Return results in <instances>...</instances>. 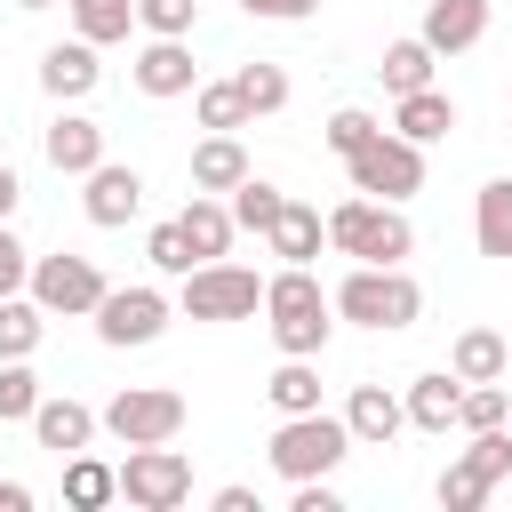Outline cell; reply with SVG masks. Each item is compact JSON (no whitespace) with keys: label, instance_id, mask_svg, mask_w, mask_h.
<instances>
[{"label":"cell","instance_id":"28","mask_svg":"<svg viewBox=\"0 0 512 512\" xmlns=\"http://www.w3.org/2000/svg\"><path fill=\"white\" fill-rule=\"evenodd\" d=\"M64 16H72V32L96 40V48H112V40L136 32V0H64Z\"/></svg>","mask_w":512,"mask_h":512},{"label":"cell","instance_id":"36","mask_svg":"<svg viewBox=\"0 0 512 512\" xmlns=\"http://www.w3.org/2000/svg\"><path fill=\"white\" fill-rule=\"evenodd\" d=\"M136 24H144L152 40H192V24H200V0H136Z\"/></svg>","mask_w":512,"mask_h":512},{"label":"cell","instance_id":"14","mask_svg":"<svg viewBox=\"0 0 512 512\" xmlns=\"http://www.w3.org/2000/svg\"><path fill=\"white\" fill-rule=\"evenodd\" d=\"M400 424H408V408H400L392 384H352V400H344V432H352V448H392Z\"/></svg>","mask_w":512,"mask_h":512},{"label":"cell","instance_id":"18","mask_svg":"<svg viewBox=\"0 0 512 512\" xmlns=\"http://www.w3.org/2000/svg\"><path fill=\"white\" fill-rule=\"evenodd\" d=\"M40 152H48V168H56V176H88V168L104 160V128H96L88 112H56V120H48V136H40Z\"/></svg>","mask_w":512,"mask_h":512},{"label":"cell","instance_id":"41","mask_svg":"<svg viewBox=\"0 0 512 512\" xmlns=\"http://www.w3.org/2000/svg\"><path fill=\"white\" fill-rule=\"evenodd\" d=\"M248 16H264V24H296V16H312L320 0H240Z\"/></svg>","mask_w":512,"mask_h":512},{"label":"cell","instance_id":"43","mask_svg":"<svg viewBox=\"0 0 512 512\" xmlns=\"http://www.w3.org/2000/svg\"><path fill=\"white\" fill-rule=\"evenodd\" d=\"M216 512H256V488H216Z\"/></svg>","mask_w":512,"mask_h":512},{"label":"cell","instance_id":"26","mask_svg":"<svg viewBox=\"0 0 512 512\" xmlns=\"http://www.w3.org/2000/svg\"><path fill=\"white\" fill-rule=\"evenodd\" d=\"M112 496H120V472H112L104 456H88V448L64 456V504H72V512H104Z\"/></svg>","mask_w":512,"mask_h":512},{"label":"cell","instance_id":"33","mask_svg":"<svg viewBox=\"0 0 512 512\" xmlns=\"http://www.w3.org/2000/svg\"><path fill=\"white\" fill-rule=\"evenodd\" d=\"M192 112H200V128H224V136L248 128V104H240L232 80H200V88H192Z\"/></svg>","mask_w":512,"mask_h":512},{"label":"cell","instance_id":"24","mask_svg":"<svg viewBox=\"0 0 512 512\" xmlns=\"http://www.w3.org/2000/svg\"><path fill=\"white\" fill-rule=\"evenodd\" d=\"M240 176H248V152H240V136L208 128V136L192 144V184H200V192H232Z\"/></svg>","mask_w":512,"mask_h":512},{"label":"cell","instance_id":"38","mask_svg":"<svg viewBox=\"0 0 512 512\" xmlns=\"http://www.w3.org/2000/svg\"><path fill=\"white\" fill-rule=\"evenodd\" d=\"M144 256H152L160 272H176V280H184V272L200 264V256H192V240L176 232V216H168V224H152V240H144Z\"/></svg>","mask_w":512,"mask_h":512},{"label":"cell","instance_id":"35","mask_svg":"<svg viewBox=\"0 0 512 512\" xmlns=\"http://www.w3.org/2000/svg\"><path fill=\"white\" fill-rule=\"evenodd\" d=\"M32 408H40L32 360H0V424H32Z\"/></svg>","mask_w":512,"mask_h":512},{"label":"cell","instance_id":"45","mask_svg":"<svg viewBox=\"0 0 512 512\" xmlns=\"http://www.w3.org/2000/svg\"><path fill=\"white\" fill-rule=\"evenodd\" d=\"M16 8H56V0H16Z\"/></svg>","mask_w":512,"mask_h":512},{"label":"cell","instance_id":"12","mask_svg":"<svg viewBox=\"0 0 512 512\" xmlns=\"http://www.w3.org/2000/svg\"><path fill=\"white\" fill-rule=\"evenodd\" d=\"M80 184H88V192H80V208H88V224H104V232H120V224L144 208V176H136L128 160H96Z\"/></svg>","mask_w":512,"mask_h":512},{"label":"cell","instance_id":"25","mask_svg":"<svg viewBox=\"0 0 512 512\" xmlns=\"http://www.w3.org/2000/svg\"><path fill=\"white\" fill-rule=\"evenodd\" d=\"M472 240L480 256H512V176H488L472 200Z\"/></svg>","mask_w":512,"mask_h":512},{"label":"cell","instance_id":"5","mask_svg":"<svg viewBox=\"0 0 512 512\" xmlns=\"http://www.w3.org/2000/svg\"><path fill=\"white\" fill-rule=\"evenodd\" d=\"M96 432H112L120 448L176 440V432H184V392H176V384H120V392L96 408Z\"/></svg>","mask_w":512,"mask_h":512},{"label":"cell","instance_id":"6","mask_svg":"<svg viewBox=\"0 0 512 512\" xmlns=\"http://www.w3.org/2000/svg\"><path fill=\"white\" fill-rule=\"evenodd\" d=\"M176 312L184 320H256L264 312V280L248 272V264H192L184 272V288H176Z\"/></svg>","mask_w":512,"mask_h":512},{"label":"cell","instance_id":"10","mask_svg":"<svg viewBox=\"0 0 512 512\" xmlns=\"http://www.w3.org/2000/svg\"><path fill=\"white\" fill-rule=\"evenodd\" d=\"M504 472H512V432H504V424H488V432H472V448L440 472V488H432V496H440L448 512H472V504H488V488H496Z\"/></svg>","mask_w":512,"mask_h":512},{"label":"cell","instance_id":"17","mask_svg":"<svg viewBox=\"0 0 512 512\" xmlns=\"http://www.w3.org/2000/svg\"><path fill=\"white\" fill-rule=\"evenodd\" d=\"M104 80V64H96V40H56V48H40V88L56 96V104H80L88 88Z\"/></svg>","mask_w":512,"mask_h":512},{"label":"cell","instance_id":"9","mask_svg":"<svg viewBox=\"0 0 512 512\" xmlns=\"http://www.w3.org/2000/svg\"><path fill=\"white\" fill-rule=\"evenodd\" d=\"M24 296L56 320H80V312H96V296H104V272L88 264V256H72V248H56V256H32V280H24Z\"/></svg>","mask_w":512,"mask_h":512},{"label":"cell","instance_id":"37","mask_svg":"<svg viewBox=\"0 0 512 512\" xmlns=\"http://www.w3.org/2000/svg\"><path fill=\"white\" fill-rule=\"evenodd\" d=\"M376 128H384L376 112H360V104H344V112H328V128H320V136H328V152H336V160H352V152H360V144H368Z\"/></svg>","mask_w":512,"mask_h":512},{"label":"cell","instance_id":"29","mask_svg":"<svg viewBox=\"0 0 512 512\" xmlns=\"http://www.w3.org/2000/svg\"><path fill=\"white\" fill-rule=\"evenodd\" d=\"M40 328H48V312L16 288V296H0V360H32L40 352Z\"/></svg>","mask_w":512,"mask_h":512},{"label":"cell","instance_id":"21","mask_svg":"<svg viewBox=\"0 0 512 512\" xmlns=\"http://www.w3.org/2000/svg\"><path fill=\"white\" fill-rule=\"evenodd\" d=\"M392 128H400L408 144H440V136L456 128V96H440V88H408V96H392Z\"/></svg>","mask_w":512,"mask_h":512},{"label":"cell","instance_id":"39","mask_svg":"<svg viewBox=\"0 0 512 512\" xmlns=\"http://www.w3.org/2000/svg\"><path fill=\"white\" fill-rule=\"evenodd\" d=\"M24 280H32V248H24V240L0 224V296H16Z\"/></svg>","mask_w":512,"mask_h":512},{"label":"cell","instance_id":"34","mask_svg":"<svg viewBox=\"0 0 512 512\" xmlns=\"http://www.w3.org/2000/svg\"><path fill=\"white\" fill-rule=\"evenodd\" d=\"M504 416H512L504 376H496V384H464V392H456V432H488V424H504Z\"/></svg>","mask_w":512,"mask_h":512},{"label":"cell","instance_id":"13","mask_svg":"<svg viewBox=\"0 0 512 512\" xmlns=\"http://www.w3.org/2000/svg\"><path fill=\"white\" fill-rule=\"evenodd\" d=\"M488 8L496 0H424V48L432 56H464V48H480L488 40Z\"/></svg>","mask_w":512,"mask_h":512},{"label":"cell","instance_id":"19","mask_svg":"<svg viewBox=\"0 0 512 512\" xmlns=\"http://www.w3.org/2000/svg\"><path fill=\"white\" fill-rule=\"evenodd\" d=\"M176 232L192 240V256H200V264H216V256L232 248V232H240V224H232L224 192H192V200H184V216H176Z\"/></svg>","mask_w":512,"mask_h":512},{"label":"cell","instance_id":"40","mask_svg":"<svg viewBox=\"0 0 512 512\" xmlns=\"http://www.w3.org/2000/svg\"><path fill=\"white\" fill-rule=\"evenodd\" d=\"M296 496H288V512H344V496L328 488V480H288Z\"/></svg>","mask_w":512,"mask_h":512},{"label":"cell","instance_id":"3","mask_svg":"<svg viewBox=\"0 0 512 512\" xmlns=\"http://www.w3.org/2000/svg\"><path fill=\"white\" fill-rule=\"evenodd\" d=\"M264 312H272V344L280 352H296V360H320L328 352V296H320V280H312V264H280L272 280H264Z\"/></svg>","mask_w":512,"mask_h":512},{"label":"cell","instance_id":"23","mask_svg":"<svg viewBox=\"0 0 512 512\" xmlns=\"http://www.w3.org/2000/svg\"><path fill=\"white\" fill-rule=\"evenodd\" d=\"M456 392H464V384H456L448 368H424V376L400 392V408H408L416 432H448V424H456Z\"/></svg>","mask_w":512,"mask_h":512},{"label":"cell","instance_id":"11","mask_svg":"<svg viewBox=\"0 0 512 512\" xmlns=\"http://www.w3.org/2000/svg\"><path fill=\"white\" fill-rule=\"evenodd\" d=\"M88 320H96V336H104V344H120V352H128V344H152V336L176 320V296H160V288H144V280H136V288H104Z\"/></svg>","mask_w":512,"mask_h":512},{"label":"cell","instance_id":"1","mask_svg":"<svg viewBox=\"0 0 512 512\" xmlns=\"http://www.w3.org/2000/svg\"><path fill=\"white\" fill-rule=\"evenodd\" d=\"M328 248L352 256V264H400V256L416 248V224L400 216V200H368V192H352V200L328 208Z\"/></svg>","mask_w":512,"mask_h":512},{"label":"cell","instance_id":"42","mask_svg":"<svg viewBox=\"0 0 512 512\" xmlns=\"http://www.w3.org/2000/svg\"><path fill=\"white\" fill-rule=\"evenodd\" d=\"M16 200H24V184H16V168H8V160H0V224H8V216H16Z\"/></svg>","mask_w":512,"mask_h":512},{"label":"cell","instance_id":"30","mask_svg":"<svg viewBox=\"0 0 512 512\" xmlns=\"http://www.w3.org/2000/svg\"><path fill=\"white\" fill-rule=\"evenodd\" d=\"M432 64H440V56H432L424 40H392L384 64H376V80H384L392 96H408V88H432Z\"/></svg>","mask_w":512,"mask_h":512},{"label":"cell","instance_id":"4","mask_svg":"<svg viewBox=\"0 0 512 512\" xmlns=\"http://www.w3.org/2000/svg\"><path fill=\"white\" fill-rule=\"evenodd\" d=\"M344 456H352V432H344V416H328V408L280 416V432H272V472H280V480H328Z\"/></svg>","mask_w":512,"mask_h":512},{"label":"cell","instance_id":"31","mask_svg":"<svg viewBox=\"0 0 512 512\" xmlns=\"http://www.w3.org/2000/svg\"><path fill=\"white\" fill-rule=\"evenodd\" d=\"M280 200H288V192H280V184H264L256 168H248V176L224 192V208H232V224H240V232H264V224L280 216Z\"/></svg>","mask_w":512,"mask_h":512},{"label":"cell","instance_id":"16","mask_svg":"<svg viewBox=\"0 0 512 512\" xmlns=\"http://www.w3.org/2000/svg\"><path fill=\"white\" fill-rule=\"evenodd\" d=\"M128 80H136L144 96H192V88H200V64H192L184 40H144L136 64H128Z\"/></svg>","mask_w":512,"mask_h":512},{"label":"cell","instance_id":"32","mask_svg":"<svg viewBox=\"0 0 512 512\" xmlns=\"http://www.w3.org/2000/svg\"><path fill=\"white\" fill-rule=\"evenodd\" d=\"M232 88H240L248 120H264V112H280V104H288V72H280V64H264V56H256V64H240V72H232Z\"/></svg>","mask_w":512,"mask_h":512},{"label":"cell","instance_id":"8","mask_svg":"<svg viewBox=\"0 0 512 512\" xmlns=\"http://www.w3.org/2000/svg\"><path fill=\"white\" fill-rule=\"evenodd\" d=\"M112 472H120V496H128L136 512H176V504H192V464H184L168 440L128 448Z\"/></svg>","mask_w":512,"mask_h":512},{"label":"cell","instance_id":"20","mask_svg":"<svg viewBox=\"0 0 512 512\" xmlns=\"http://www.w3.org/2000/svg\"><path fill=\"white\" fill-rule=\"evenodd\" d=\"M264 240H272V256H280V264H312V256H320V240H328V216H320V208H304V200H280V216L264 224Z\"/></svg>","mask_w":512,"mask_h":512},{"label":"cell","instance_id":"27","mask_svg":"<svg viewBox=\"0 0 512 512\" xmlns=\"http://www.w3.org/2000/svg\"><path fill=\"white\" fill-rule=\"evenodd\" d=\"M264 400H272L280 416H304V408H320V368H312V360H296V352H280V368L264 376Z\"/></svg>","mask_w":512,"mask_h":512},{"label":"cell","instance_id":"2","mask_svg":"<svg viewBox=\"0 0 512 512\" xmlns=\"http://www.w3.org/2000/svg\"><path fill=\"white\" fill-rule=\"evenodd\" d=\"M328 312H344L352 328H376V336H392V328H416V312H424V288H416L400 264H352V272H344V288L328 296Z\"/></svg>","mask_w":512,"mask_h":512},{"label":"cell","instance_id":"7","mask_svg":"<svg viewBox=\"0 0 512 512\" xmlns=\"http://www.w3.org/2000/svg\"><path fill=\"white\" fill-rule=\"evenodd\" d=\"M344 176H352V192H368V200H408V192H424V144H408L400 128H376V136L344 160Z\"/></svg>","mask_w":512,"mask_h":512},{"label":"cell","instance_id":"44","mask_svg":"<svg viewBox=\"0 0 512 512\" xmlns=\"http://www.w3.org/2000/svg\"><path fill=\"white\" fill-rule=\"evenodd\" d=\"M0 512H32V488L24 480H0Z\"/></svg>","mask_w":512,"mask_h":512},{"label":"cell","instance_id":"15","mask_svg":"<svg viewBox=\"0 0 512 512\" xmlns=\"http://www.w3.org/2000/svg\"><path fill=\"white\" fill-rule=\"evenodd\" d=\"M32 440H40L48 456H80V448L96 440V408L72 400V392H40V408H32Z\"/></svg>","mask_w":512,"mask_h":512},{"label":"cell","instance_id":"22","mask_svg":"<svg viewBox=\"0 0 512 512\" xmlns=\"http://www.w3.org/2000/svg\"><path fill=\"white\" fill-rule=\"evenodd\" d=\"M504 368H512V344H504L496 328H464V336L448 344V376H456V384H496Z\"/></svg>","mask_w":512,"mask_h":512}]
</instances>
